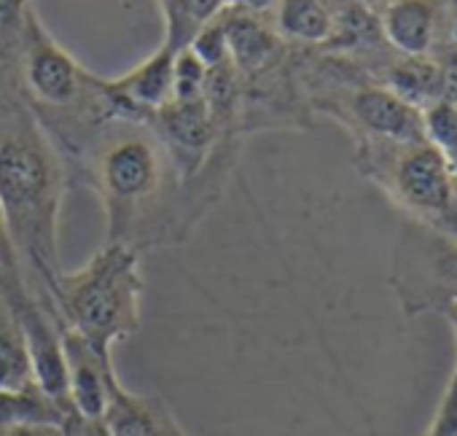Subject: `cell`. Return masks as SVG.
Here are the masks:
<instances>
[{
	"label": "cell",
	"instance_id": "cell-1",
	"mask_svg": "<svg viewBox=\"0 0 457 436\" xmlns=\"http://www.w3.org/2000/svg\"><path fill=\"white\" fill-rule=\"evenodd\" d=\"M140 289L137 256L121 243L105 246L84 270L60 281L71 329L100 356H111V345L137 329Z\"/></svg>",
	"mask_w": 457,
	"mask_h": 436
},
{
	"label": "cell",
	"instance_id": "cell-2",
	"mask_svg": "<svg viewBox=\"0 0 457 436\" xmlns=\"http://www.w3.org/2000/svg\"><path fill=\"white\" fill-rule=\"evenodd\" d=\"M374 143L379 146H369L363 156L377 186L422 227L457 235V178L446 159L428 140Z\"/></svg>",
	"mask_w": 457,
	"mask_h": 436
},
{
	"label": "cell",
	"instance_id": "cell-3",
	"mask_svg": "<svg viewBox=\"0 0 457 436\" xmlns=\"http://www.w3.org/2000/svg\"><path fill=\"white\" fill-rule=\"evenodd\" d=\"M57 205V170L38 143L28 132H14L0 140V207L17 240H28L36 256L46 259V240L52 230V210ZM52 246V240H49Z\"/></svg>",
	"mask_w": 457,
	"mask_h": 436
},
{
	"label": "cell",
	"instance_id": "cell-4",
	"mask_svg": "<svg viewBox=\"0 0 457 436\" xmlns=\"http://www.w3.org/2000/svg\"><path fill=\"white\" fill-rule=\"evenodd\" d=\"M162 180L159 151L145 138H121L100 159V183L108 202L129 207L148 199Z\"/></svg>",
	"mask_w": 457,
	"mask_h": 436
},
{
	"label": "cell",
	"instance_id": "cell-5",
	"mask_svg": "<svg viewBox=\"0 0 457 436\" xmlns=\"http://www.w3.org/2000/svg\"><path fill=\"white\" fill-rule=\"evenodd\" d=\"M25 76L30 92L49 105H68L79 95L81 68L28 12V60Z\"/></svg>",
	"mask_w": 457,
	"mask_h": 436
},
{
	"label": "cell",
	"instance_id": "cell-6",
	"mask_svg": "<svg viewBox=\"0 0 457 436\" xmlns=\"http://www.w3.org/2000/svg\"><path fill=\"white\" fill-rule=\"evenodd\" d=\"M68 366V401L84 420H103L113 382L111 356H100L79 331L60 334Z\"/></svg>",
	"mask_w": 457,
	"mask_h": 436
},
{
	"label": "cell",
	"instance_id": "cell-7",
	"mask_svg": "<svg viewBox=\"0 0 457 436\" xmlns=\"http://www.w3.org/2000/svg\"><path fill=\"white\" fill-rule=\"evenodd\" d=\"M14 313L20 321L22 345L30 358L33 382L46 398H52L54 404H62L68 398V366H65L60 334L52 331L44 313L28 297H20V302L14 305Z\"/></svg>",
	"mask_w": 457,
	"mask_h": 436
},
{
	"label": "cell",
	"instance_id": "cell-8",
	"mask_svg": "<svg viewBox=\"0 0 457 436\" xmlns=\"http://www.w3.org/2000/svg\"><path fill=\"white\" fill-rule=\"evenodd\" d=\"M350 113L355 124L369 135V140H390V143L425 140L422 111L401 100L387 87L358 89L350 100Z\"/></svg>",
	"mask_w": 457,
	"mask_h": 436
},
{
	"label": "cell",
	"instance_id": "cell-9",
	"mask_svg": "<svg viewBox=\"0 0 457 436\" xmlns=\"http://www.w3.org/2000/svg\"><path fill=\"white\" fill-rule=\"evenodd\" d=\"M436 0H393L382 12V33L403 57H428L436 41Z\"/></svg>",
	"mask_w": 457,
	"mask_h": 436
},
{
	"label": "cell",
	"instance_id": "cell-10",
	"mask_svg": "<svg viewBox=\"0 0 457 436\" xmlns=\"http://www.w3.org/2000/svg\"><path fill=\"white\" fill-rule=\"evenodd\" d=\"M172 65H175V49L167 44L143 60L135 71L127 76L103 84L105 95H113V100L137 105V108H164L172 103Z\"/></svg>",
	"mask_w": 457,
	"mask_h": 436
},
{
	"label": "cell",
	"instance_id": "cell-11",
	"mask_svg": "<svg viewBox=\"0 0 457 436\" xmlns=\"http://www.w3.org/2000/svg\"><path fill=\"white\" fill-rule=\"evenodd\" d=\"M390 92L414 108H428L446 97V71L428 57H406L390 73Z\"/></svg>",
	"mask_w": 457,
	"mask_h": 436
},
{
	"label": "cell",
	"instance_id": "cell-12",
	"mask_svg": "<svg viewBox=\"0 0 457 436\" xmlns=\"http://www.w3.org/2000/svg\"><path fill=\"white\" fill-rule=\"evenodd\" d=\"M162 111V124L167 138L180 148L191 154H202L212 138V122L207 103L199 100H172Z\"/></svg>",
	"mask_w": 457,
	"mask_h": 436
},
{
	"label": "cell",
	"instance_id": "cell-13",
	"mask_svg": "<svg viewBox=\"0 0 457 436\" xmlns=\"http://www.w3.org/2000/svg\"><path fill=\"white\" fill-rule=\"evenodd\" d=\"M278 28L283 36L320 44L334 33V17L323 0H280L278 4Z\"/></svg>",
	"mask_w": 457,
	"mask_h": 436
},
{
	"label": "cell",
	"instance_id": "cell-14",
	"mask_svg": "<svg viewBox=\"0 0 457 436\" xmlns=\"http://www.w3.org/2000/svg\"><path fill=\"white\" fill-rule=\"evenodd\" d=\"M62 423L60 407L41 390H0V428L9 425H57Z\"/></svg>",
	"mask_w": 457,
	"mask_h": 436
},
{
	"label": "cell",
	"instance_id": "cell-15",
	"mask_svg": "<svg viewBox=\"0 0 457 436\" xmlns=\"http://www.w3.org/2000/svg\"><path fill=\"white\" fill-rule=\"evenodd\" d=\"M228 57H235L243 68H259L275 49V38L251 17H235L223 22Z\"/></svg>",
	"mask_w": 457,
	"mask_h": 436
},
{
	"label": "cell",
	"instance_id": "cell-16",
	"mask_svg": "<svg viewBox=\"0 0 457 436\" xmlns=\"http://www.w3.org/2000/svg\"><path fill=\"white\" fill-rule=\"evenodd\" d=\"M220 9H223V0H170L172 28H170L167 46L175 49V52L188 46V41L204 25H210L218 17Z\"/></svg>",
	"mask_w": 457,
	"mask_h": 436
},
{
	"label": "cell",
	"instance_id": "cell-17",
	"mask_svg": "<svg viewBox=\"0 0 457 436\" xmlns=\"http://www.w3.org/2000/svg\"><path fill=\"white\" fill-rule=\"evenodd\" d=\"M33 369L22 340L12 334H0V390L30 388Z\"/></svg>",
	"mask_w": 457,
	"mask_h": 436
},
{
	"label": "cell",
	"instance_id": "cell-18",
	"mask_svg": "<svg viewBox=\"0 0 457 436\" xmlns=\"http://www.w3.org/2000/svg\"><path fill=\"white\" fill-rule=\"evenodd\" d=\"M188 49L202 60V65L207 71L218 68L226 63L228 57V44H226V30H223V22L212 20L210 25H204L191 41H188Z\"/></svg>",
	"mask_w": 457,
	"mask_h": 436
},
{
	"label": "cell",
	"instance_id": "cell-19",
	"mask_svg": "<svg viewBox=\"0 0 457 436\" xmlns=\"http://www.w3.org/2000/svg\"><path fill=\"white\" fill-rule=\"evenodd\" d=\"M0 272L4 275L9 272L12 278L17 275V246H14L4 207H0Z\"/></svg>",
	"mask_w": 457,
	"mask_h": 436
},
{
	"label": "cell",
	"instance_id": "cell-20",
	"mask_svg": "<svg viewBox=\"0 0 457 436\" xmlns=\"http://www.w3.org/2000/svg\"><path fill=\"white\" fill-rule=\"evenodd\" d=\"M25 12V0H0V22H9Z\"/></svg>",
	"mask_w": 457,
	"mask_h": 436
},
{
	"label": "cell",
	"instance_id": "cell-21",
	"mask_svg": "<svg viewBox=\"0 0 457 436\" xmlns=\"http://www.w3.org/2000/svg\"><path fill=\"white\" fill-rule=\"evenodd\" d=\"M228 6H237V9H248V12H262L267 6H272V0H223Z\"/></svg>",
	"mask_w": 457,
	"mask_h": 436
},
{
	"label": "cell",
	"instance_id": "cell-22",
	"mask_svg": "<svg viewBox=\"0 0 457 436\" xmlns=\"http://www.w3.org/2000/svg\"><path fill=\"white\" fill-rule=\"evenodd\" d=\"M79 436H111V433H108V428H105L103 420H84V428H81Z\"/></svg>",
	"mask_w": 457,
	"mask_h": 436
},
{
	"label": "cell",
	"instance_id": "cell-23",
	"mask_svg": "<svg viewBox=\"0 0 457 436\" xmlns=\"http://www.w3.org/2000/svg\"><path fill=\"white\" fill-rule=\"evenodd\" d=\"M0 436H38V433L30 425H9V428H0Z\"/></svg>",
	"mask_w": 457,
	"mask_h": 436
},
{
	"label": "cell",
	"instance_id": "cell-24",
	"mask_svg": "<svg viewBox=\"0 0 457 436\" xmlns=\"http://www.w3.org/2000/svg\"><path fill=\"white\" fill-rule=\"evenodd\" d=\"M0 283H4V286H6V275H4V272H0Z\"/></svg>",
	"mask_w": 457,
	"mask_h": 436
},
{
	"label": "cell",
	"instance_id": "cell-25",
	"mask_svg": "<svg viewBox=\"0 0 457 436\" xmlns=\"http://www.w3.org/2000/svg\"><path fill=\"white\" fill-rule=\"evenodd\" d=\"M387 4H393V0H387Z\"/></svg>",
	"mask_w": 457,
	"mask_h": 436
}]
</instances>
